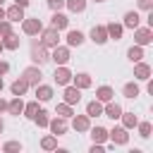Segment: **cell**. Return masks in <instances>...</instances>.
Returning a JSON list of instances; mask_svg holds the SVG:
<instances>
[{"label": "cell", "instance_id": "cell-16", "mask_svg": "<svg viewBox=\"0 0 153 153\" xmlns=\"http://www.w3.org/2000/svg\"><path fill=\"white\" fill-rule=\"evenodd\" d=\"M91 41H93L96 45H103V43L108 41V31H105V24H98V26H93V29H91Z\"/></svg>", "mask_w": 153, "mask_h": 153}, {"label": "cell", "instance_id": "cell-45", "mask_svg": "<svg viewBox=\"0 0 153 153\" xmlns=\"http://www.w3.org/2000/svg\"><path fill=\"white\" fill-rule=\"evenodd\" d=\"M5 19V10H2V5H0V22Z\"/></svg>", "mask_w": 153, "mask_h": 153}, {"label": "cell", "instance_id": "cell-34", "mask_svg": "<svg viewBox=\"0 0 153 153\" xmlns=\"http://www.w3.org/2000/svg\"><path fill=\"white\" fill-rule=\"evenodd\" d=\"M41 108H38V100H31V103H24V117H29V120H33V115L38 112Z\"/></svg>", "mask_w": 153, "mask_h": 153}, {"label": "cell", "instance_id": "cell-3", "mask_svg": "<svg viewBox=\"0 0 153 153\" xmlns=\"http://www.w3.org/2000/svg\"><path fill=\"white\" fill-rule=\"evenodd\" d=\"M134 43L136 45H151L153 43V29L151 26H136L134 29Z\"/></svg>", "mask_w": 153, "mask_h": 153}, {"label": "cell", "instance_id": "cell-19", "mask_svg": "<svg viewBox=\"0 0 153 153\" xmlns=\"http://www.w3.org/2000/svg\"><path fill=\"white\" fill-rule=\"evenodd\" d=\"M65 41H67V45H69V48H79V45L84 43V33H81L79 29H72V31H67Z\"/></svg>", "mask_w": 153, "mask_h": 153}, {"label": "cell", "instance_id": "cell-43", "mask_svg": "<svg viewBox=\"0 0 153 153\" xmlns=\"http://www.w3.org/2000/svg\"><path fill=\"white\" fill-rule=\"evenodd\" d=\"M29 2L31 0H14V5H19V7H29Z\"/></svg>", "mask_w": 153, "mask_h": 153}, {"label": "cell", "instance_id": "cell-8", "mask_svg": "<svg viewBox=\"0 0 153 153\" xmlns=\"http://www.w3.org/2000/svg\"><path fill=\"white\" fill-rule=\"evenodd\" d=\"M48 129H50L55 136H62V134H67V129H69V124H67V117H60V115H55V117L48 122Z\"/></svg>", "mask_w": 153, "mask_h": 153}, {"label": "cell", "instance_id": "cell-30", "mask_svg": "<svg viewBox=\"0 0 153 153\" xmlns=\"http://www.w3.org/2000/svg\"><path fill=\"white\" fill-rule=\"evenodd\" d=\"M41 148L43 151H57V136L55 134H48L41 139Z\"/></svg>", "mask_w": 153, "mask_h": 153}, {"label": "cell", "instance_id": "cell-24", "mask_svg": "<svg viewBox=\"0 0 153 153\" xmlns=\"http://www.w3.org/2000/svg\"><path fill=\"white\" fill-rule=\"evenodd\" d=\"M10 91H12V96H24V93L29 91V84L24 81V76H19V79H14V81L10 84Z\"/></svg>", "mask_w": 153, "mask_h": 153}, {"label": "cell", "instance_id": "cell-31", "mask_svg": "<svg viewBox=\"0 0 153 153\" xmlns=\"http://www.w3.org/2000/svg\"><path fill=\"white\" fill-rule=\"evenodd\" d=\"M65 7L69 12H74V14H79V12L86 10V0H65Z\"/></svg>", "mask_w": 153, "mask_h": 153}, {"label": "cell", "instance_id": "cell-14", "mask_svg": "<svg viewBox=\"0 0 153 153\" xmlns=\"http://www.w3.org/2000/svg\"><path fill=\"white\" fill-rule=\"evenodd\" d=\"M103 115L110 117V120H120V115H122V105L115 103V100H108V103L103 105Z\"/></svg>", "mask_w": 153, "mask_h": 153}, {"label": "cell", "instance_id": "cell-13", "mask_svg": "<svg viewBox=\"0 0 153 153\" xmlns=\"http://www.w3.org/2000/svg\"><path fill=\"white\" fill-rule=\"evenodd\" d=\"M69 84L84 91V88H91L93 79H91V74H86V72H79V74H72V81H69Z\"/></svg>", "mask_w": 153, "mask_h": 153}, {"label": "cell", "instance_id": "cell-41", "mask_svg": "<svg viewBox=\"0 0 153 153\" xmlns=\"http://www.w3.org/2000/svg\"><path fill=\"white\" fill-rule=\"evenodd\" d=\"M10 72V62H5V60H0V76H5Z\"/></svg>", "mask_w": 153, "mask_h": 153}, {"label": "cell", "instance_id": "cell-37", "mask_svg": "<svg viewBox=\"0 0 153 153\" xmlns=\"http://www.w3.org/2000/svg\"><path fill=\"white\" fill-rule=\"evenodd\" d=\"M136 129H139V136H141V139H148L153 127H151V122H139V124H136Z\"/></svg>", "mask_w": 153, "mask_h": 153}, {"label": "cell", "instance_id": "cell-15", "mask_svg": "<svg viewBox=\"0 0 153 153\" xmlns=\"http://www.w3.org/2000/svg\"><path fill=\"white\" fill-rule=\"evenodd\" d=\"M50 26H53V29H57V31L67 29V26H69V19H67V14H62L60 10H57V12H53V17H50Z\"/></svg>", "mask_w": 153, "mask_h": 153}, {"label": "cell", "instance_id": "cell-6", "mask_svg": "<svg viewBox=\"0 0 153 153\" xmlns=\"http://www.w3.org/2000/svg\"><path fill=\"white\" fill-rule=\"evenodd\" d=\"M129 129H124V127H112L110 131H108V139H110V143L112 146H124L127 141H129V134H127Z\"/></svg>", "mask_w": 153, "mask_h": 153}, {"label": "cell", "instance_id": "cell-9", "mask_svg": "<svg viewBox=\"0 0 153 153\" xmlns=\"http://www.w3.org/2000/svg\"><path fill=\"white\" fill-rule=\"evenodd\" d=\"M53 79H55V84H57V86H67V84L72 81V72L67 69V65H57V67H55Z\"/></svg>", "mask_w": 153, "mask_h": 153}, {"label": "cell", "instance_id": "cell-5", "mask_svg": "<svg viewBox=\"0 0 153 153\" xmlns=\"http://www.w3.org/2000/svg\"><path fill=\"white\" fill-rule=\"evenodd\" d=\"M69 57H72V55H69V45H60V43H57V45L53 48V53H50V60L55 62V67H57V65H67Z\"/></svg>", "mask_w": 153, "mask_h": 153}, {"label": "cell", "instance_id": "cell-42", "mask_svg": "<svg viewBox=\"0 0 153 153\" xmlns=\"http://www.w3.org/2000/svg\"><path fill=\"white\" fill-rule=\"evenodd\" d=\"M103 151H105L103 143H93V146H91V153H103Z\"/></svg>", "mask_w": 153, "mask_h": 153}, {"label": "cell", "instance_id": "cell-49", "mask_svg": "<svg viewBox=\"0 0 153 153\" xmlns=\"http://www.w3.org/2000/svg\"><path fill=\"white\" fill-rule=\"evenodd\" d=\"M93 2H105V0H93Z\"/></svg>", "mask_w": 153, "mask_h": 153}, {"label": "cell", "instance_id": "cell-40", "mask_svg": "<svg viewBox=\"0 0 153 153\" xmlns=\"http://www.w3.org/2000/svg\"><path fill=\"white\" fill-rule=\"evenodd\" d=\"M136 7L148 12V10H153V0H136Z\"/></svg>", "mask_w": 153, "mask_h": 153}, {"label": "cell", "instance_id": "cell-46", "mask_svg": "<svg viewBox=\"0 0 153 153\" xmlns=\"http://www.w3.org/2000/svg\"><path fill=\"white\" fill-rule=\"evenodd\" d=\"M2 129H5V120L0 117V134H2Z\"/></svg>", "mask_w": 153, "mask_h": 153}, {"label": "cell", "instance_id": "cell-29", "mask_svg": "<svg viewBox=\"0 0 153 153\" xmlns=\"http://www.w3.org/2000/svg\"><path fill=\"white\" fill-rule=\"evenodd\" d=\"M120 120H122V127H124V129H134V127L139 124V117H136L134 112H124V110H122Z\"/></svg>", "mask_w": 153, "mask_h": 153}, {"label": "cell", "instance_id": "cell-27", "mask_svg": "<svg viewBox=\"0 0 153 153\" xmlns=\"http://www.w3.org/2000/svg\"><path fill=\"white\" fill-rule=\"evenodd\" d=\"M122 93H124V98L134 100V98L141 93V88H139V84H136V81H129V84H124V86H122Z\"/></svg>", "mask_w": 153, "mask_h": 153}, {"label": "cell", "instance_id": "cell-20", "mask_svg": "<svg viewBox=\"0 0 153 153\" xmlns=\"http://www.w3.org/2000/svg\"><path fill=\"white\" fill-rule=\"evenodd\" d=\"M55 93H53V86H48V84H36V100H41V103H45V100H50Z\"/></svg>", "mask_w": 153, "mask_h": 153}, {"label": "cell", "instance_id": "cell-23", "mask_svg": "<svg viewBox=\"0 0 153 153\" xmlns=\"http://www.w3.org/2000/svg\"><path fill=\"white\" fill-rule=\"evenodd\" d=\"M7 112L14 115V117H19V115L24 112V100H22V96H14V98L7 103Z\"/></svg>", "mask_w": 153, "mask_h": 153}, {"label": "cell", "instance_id": "cell-36", "mask_svg": "<svg viewBox=\"0 0 153 153\" xmlns=\"http://www.w3.org/2000/svg\"><path fill=\"white\" fill-rule=\"evenodd\" d=\"M0 151H5V153H19L22 151V143L19 141H7V143L0 146Z\"/></svg>", "mask_w": 153, "mask_h": 153}, {"label": "cell", "instance_id": "cell-47", "mask_svg": "<svg viewBox=\"0 0 153 153\" xmlns=\"http://www.w3.org/2000/svg\"><path fill=\"white\" fill-rule=\"evenodd\" d=\"M2 88H5V81H2V76H0V91H2Z\"/></svg>", "mask_w": 153, "mask_h": 153}, {"label": "cell", "instance_id": "cell-50", "mask_svg": "<svg viewBox=\"0 0 153 153\" xmlns=\"http://www.w3.org/2000/svg\"><path fill=\"white\" fill-rule=\"evenodd\" d=\"M2 2H5V0H0V5H2Z\"/></svg>", "mask_w": 153, "mask_h": 153}, {"label": "cell", "instance_id": "cell-22", "mask_svg": "<svg viewBox=\"0 0 153 153\" xmlns=\"http://www.w3.org/2000/svg\"><path fill=\"white\" fill-rule=\"evenodd\" d=\"M0 41H2V48H5V50H19V45H22V38H19L14 31H12L10 36L0 38Z\"/></svg>", "mask_w": 153, "mask_h": 153}, {"label": "cell", "instance_id": "cell-35", "mask_svg": "<svg viewBox=\"0 0 153 153\" xmlns=\"http://www.w3.org/2000/svg\"><path fill=\"white\" fill-rule=\"evenodd\" d=\"M33 122H36L41 129H45V127H48V122H50V117H48V112H45V110H38V112L33 115Z\"/></svg>", "mask_w": 153, "mask_h": 153}, {"label": "cell", "instance_id": "cell-7", "mask_svg": "<svg viewBox=\"0 0 153 153\" xmlns=\"http://www.w3.org/2000/svg\"><path fill=\"white\" fill-rule=\"evenodd\" d=\"M22 76H24V81H26L29 86H36V84H41L43 72H41V67H38V65H31V67H26V69L22 72Z\"/></svg>", "mask_w": 153, "mask_h": 153}, {"label": "cell", "instance_id": "cell-28", "mask_svg": "<svg viewBox=\"0 0 153 153\" xmlns=\"http://www.w3.org/2000/svg\"><path fill=\"white\" fill-rule=\"evenodd\" d=\"M96 98H98L100 103H108V100L115 98V91H112L110 86H98V88H96Z\"/></svg>", "mask_w": 153, "mask_h": 153}, {"label": "cell", "instance_id": "cell-38", "mask_svg": "<svg viewBox=\"0 0 153 153\" xmlns=\"http://www.w3.org/2000/svg\"><path fill=\"white\" fill-rule=\"evenodd\" d=\"M10 33H12V22L2 19V22H0V38H5V36H10Z\"/></svg>", "mask_w": 153, "mask_h": 153}, {"label": "cell", "instance_id": "cell-32", "mask_svg": "<svg viewBox=\"0 0 153 153\" xmlns=\"http://www.w3.org/2000/svg\"><path fill=\"white\" fill-rule=\"evenodd\" d=\"M127 57L131 60V62H139V60H143V45H131L129 50H127Z\"/></svg>", "mask_w": 153, "mask_h": 153}, {"label": "cell", "instance_id": "cell-12", "mask_svg": "<svg viewBox=\"0 0 153 153\" xmlns=\"http://www.w3.org/2000/svg\"><path fill=\"white\" fill-rule=\"evenodd\" d=\"M62 100H65V103H69V105H76V103L81 100V88H76V86L67 84V86H65V93H62Z\"/></svg>", "mask_w": 153, "mask_h": 153}, {"label": "cell", "instance_id": "cell-11", "mask_svg": "<svg viewBox=\"0 0 153 153\" xmlns=\"http://www.w3.org/2000/svg\"><path fill=\"white\" fill-rule=\"evenodd\" d=\"M151 74H153V69H151V65H148V62H143V60L134 62V79H139V81H146Z\"/></svg>", "mask_w": 153, "mask_h": 153}, {"label": "cell", "instance_id": "cell-17", "mask_svg": "<svg viewBox=\"0 0 153 153\" xmlns=\"http://www.w3.org/2000/svg\"><path fill=\"white\" fill-rule=\"evenodd\" d=\"M5 19L12 22V24H14V22H22V19H24V7H19V5L7 7V10H5Z\"/></svg>", "mask_w": 153, "mask_h": 153}, {"label": "cell", "instance_id": "cell-10", "mask_svg": "<svg viewBox=\"0 0 153 153\" xmlns=\"http://www.w3.org/2000/svg\"><path fill=\"white\" fill-rule=\"evenodd\" d=\"M88 127H91V117H88V115H72V129H74L76 134L88 131Z\"/></svg>", "mask_w": 153, "mask_h": 153}, {"label": "cell", "instance_id": "cell-44", "mask_svg": "<svg viewBox=\"0 0 153 153\" xmlns=\"http://www.w3.org/2000/svg\"><path fill=\"white\" fill-rule=\"evenodd\" d=\"M5 110H7V100H5V98H0V112H5Z\"/></svg>", "mask_w": 153, "mask_h": 153}, {"label": "cell", "instance_id": "cell-2", "mask_svg": "<svg viewBox=\"0 0 153 153\" xmlns=\"http://www.w3.org/2000/svg\"><path fill=\"white\" fill-rule=\"evenodd\" d=\"M41 29H43V22H41L38 17H24V19H22V31H24L26 36H38Z\"/></svg>", "mask_w": 153, "mask_h": 153}, {"label": "cell", "instance_id": "cell-25", "mask_svg": "<svg viewBox=\"0 0 153 153\" xmlns=\"http://www.w3.org/2000/svg\"><path fill=\"white\" fill-rule=\"evenodd\" d=\"M88 131H91V141L93 143H105L108 141V129L105 127H88Z\"/></svg>", "mask_w": 153, "mask_h": 153}, {"label": "cell", "instance_id": "cell-21", "mask_svg": "<svg viewBox=\"0 0 153 153\" xmlns=\"http://www.w3.org/2000/svg\"><path fill=\"white\" fill-rule=\"evenodd\" d=\"M141 24V17H139V12H134V10H129L127 14H124V19H122V26L124 29H136Z\"/></svg>", "mask_w": 153, "mask_h": 153}, {"label": "cell", "instance_id": "cell-26", "mask_svg": "<svg viewBox=\"0 0 153 153\" xmlns=\"http://www.w3.org/2000/svg\"><path fill=\"white\" fill-rule=\"evenodd\" d=\"M86 115L88 117H100L103 115V103L96 98V100H88L86 103Z\"/></svg>", "mask_w": 153, "mask_h": 153}, {"label": "cell", "instance_id": "cell-48", "mask_svg": "<svg viewBox=\"0 0 153 153\" xmlns=\"http://www.w3.org/2000/svg\"><path fill=\"white\" fill-rule=\"evenodd\" d=\"M2 50H5V48H2V41H0V53H2Z\"/></svg>", "mask_w": 153, "mask_h": 153}, {"label": "cell", "instance_id": "cell-18", "mask_svg": "<svg viewBox=\"0 0 153 153\" xmlns=\"http://www.w3.org/2000/svg\"><path fill=\"white\" fill-rule=\"evenodd\" d=\"M105 31H108V38L120 41V38H122V33H124V26H122V24H117V22H108V24H105Z\"/></svg>", "mask_w": 153, "mask_h": 153}, {"label": "cell", "instance_id": "cell-33", "mask_svg": "<svg viewBox=\"0 0 153 153\" xmlns=\"http://www.w3.org/2000/svg\"><path fill=\"white\" fill-rule=\"evenodd\" d=\"M55 115H60V117H67V120H69V117L74 115V110H72V105H69V103H65V100H62V103H57Z\"/></svg>", "mask_w": 153, "mask_h": 153}, {"label": "cell", "instance_id": "cell-1", "mask_svg": "<svg viewBox=\"0 0 153 153\" xmlns=\"http://www.w3.org/2000/svg\"><path fill=\"white\" fill-rule=\"evenodd\" d=\"M48 60H50V53H48V48H45L41 41H38V43H33V45H31V62L41 67V65H45Z\"/></svg>", "mask_w": 153, "mask_h": 153}, {"label": "cell", "instance_id": "cell-39", "mask_svg": "<svg viewBox=\"0 0 153 153\" xmlns=\"http://www.w3.org/2000/svg\"><path fill=\"white\" fill-rule=\"evenodd\" d=\"M48 7H50L53 12H57V10L65 7V0H48Z\"/></svg>", "mask_w": 153, "mask_h": 153}, {"label": "cell", "instance_id": "cell-4", "mask_svg": "<svg viewBox=\"0 0 153 153\" xmlns=\"http://www.w3.org/2000/svg\"><path fill=\"white\" fill-rule=\"evenodd\" d=\"M41 43H43L45 48H55V45L60 43V31H57V29H53V26L41 29Z\"/></svg>", "mask_w": 153, "mask_h": 153}]
</instances>
